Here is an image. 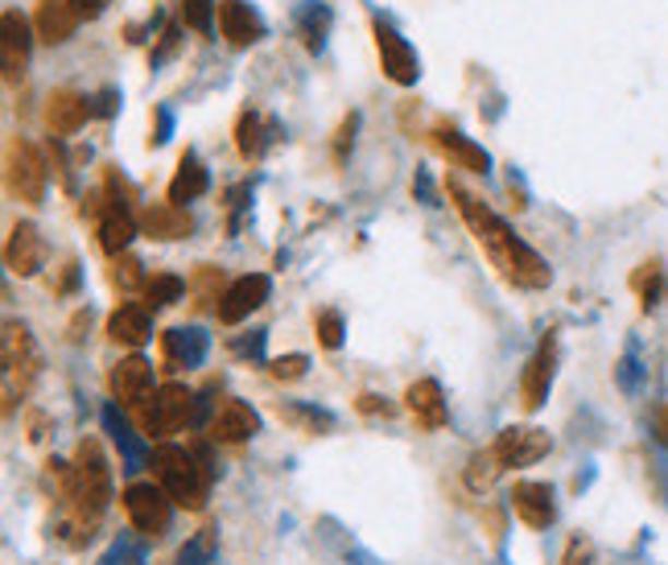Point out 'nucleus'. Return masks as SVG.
Here are the masks:
<instances>
[{
  "instance_id": "nucleus-1",
  "label": "nucleus",
  "mask_w": 668,
  "mask_h": 565,
  "mask_svg": "<svg viewBox=\"0 0 668 565\" xmlns=\"http://www.w3.org/2000/svg\"><path fill=\"white\" fill-rule=\"evenodd\" d=\"M450 199L458 203L466 227L475 231L479 248L487 252V261L496 264L508 281L520 285V289H545V285L553 281V268L545 264V256H540V252H533L524 240H516V236H512V227L503 224L496 211L482 207L479 199H475V194H466L463 187H450Z\"/></svg>"
},
{
  "instance_id": "nucleus-2",
  "label": "nucleus",
  "mask_w": 668,
  "mask_h": 565,
  "mask_svg": "<svg viewBox=\"0 0 668 565\" xmlns=\"http://www.w3.org/2000/svg\"><path fill=\"white\" fill-rule=\"evenodd\" d=\"M153 471H157V483L166 488V495L182 508L199 512L206 504V491H211V474L206 467L182 446H157L153 450Z\"/></svg>"
},
{
  "instance_id": "nucleus-3",
  "label": "nucleus",
  "mask_w": 668,
  "mask_h": 565,
  "mask_svg": "<svg viewBox=\"0 0 668 565\" xmlns=\"http://www.w3.org/2000/svg\"><path fill=\"white\" fill-rule=\"evenodd\" d=\"M194 417V393L186 388V384H166V388H157L153 396V405H141V430L145 434H178L186 421Z\"/></svg>"
},
{
  "instance_id": "nucleus-4",
  "label": "nucleus",
  "mask_w": 668,
  "mask_h": 565,
  "mask_svg": "<svg viewBox=\"0 0 668 565\" xmlns=\"http://www.w3.org/2000/svg\"><path fill=\"white\" fill-rule=\"evenodd\" d=\"M169 500L166 488L162 483H132L129 491H124V512H129L132 528L141 532V537H166L169 528Z\"/></svg>"
},
{
  "instance_id": "nucleus-5",
  "label": "nucleus",
  "mask_w": 668,
  "mask_h": 565,
  "mask_svg": "<svg viewBox=\"0 0 668 565\" xmlns=\"http://www.w3.org/2000/svg\"><path fill=\"white\" fill-rule=\"evenodd\" d=\"M371 29H375V50H380V67H384V75L392 83H401V87H413L417 75H421V62L413 55V46H408L396 29H392L384 17L371 21Z\"/></svg>"
},
{
  "instance_id": "nucleus-6",
  "label": "nucleus",
  "mask_w": 668,
  "mask_h": 565,
  "mask_svg": "<svg viewBox=\"0 0 668 565\" xmlns=\"http://www.w3.org/2000/svg\"><path fill=\"white\" fill-rule=\"evenodd\" d=\"M46 161L29 141H13L9 145V187L21 203H41L46 199Z\"/></svg>"
},
{
  "instance_id": "nucleus-7",
  "label": "nucleus",
  "mask_w": 668,
  "mask_h": 565,
  "mask_svg": "<svg viewBox=\"0 0 668 565\" xmlns=\"http://www.w3.org/2000/svg\"><path fill=\"white\" fill-rule=\"evenodd\" d=\"M496 458L503 462V471L508 467H533V462H540L545 454L553 450V437L545 434V430H537V425H508L500 437H496Z\"/></svg>"
},
{
  "instance_id": "nucleus-8",
  "label": "nucleus",
  "mask_w": 668,
  "mask_h": 565,
  "mask_svg": "<svg viewBox=\"0 0 668 565\" xmlns=\"http://www.w3.org/2000/svg\"><path fill=\"white\" fill-rule=\"evenodd\" d=\"M553 372H557V339L553 335H545L537 347V356L528 359V368H524V380H520V405H524L528 413H537L540 405H545V396L553 388Z\"/></svg>"
},
{
  "instance_id": "nucleus-9",
  "label": "nucleus",
  "mask_w": 668,
  "mask_h": 565,
  "mask_svg": "<svg viewBox=\"0 0 668 565\" xmlns=\"http://www.w3.org/2000/svg\"><path fill=\"white\" fill-rule=\"evenodd\" d=\"M264 302H269V277L264 273H248V277H240V281H231L223 289L215 314H219L223 326H236V322H243Z\"/></svg>"
},
{
  "instance_id": "nucleus-10",
  "label": "nucleus",
  "mask_w": 668,
  "mask_h": 565,
  "mask_svg": "<svg viewBox=\"0 0 668 565\" xmlns=\"http://www.w3.org/2000/svg\"><path fill=\"white\" fill-rule=\"evenodd\" d=\"M25 67H29V25L21 13H4L0 17V71L9 83H17L25 75Z\"/></svg>"
},
{
  "instance_id": "nucleus-11",
  "label": "nucleus",
  "mask_w": 668,
  "mask_h": 565,
  "mask_svg": "<svg viewBox=\"0 0 668 565\" xmlns=\"http://www.w3.org/2000/svg\"><path fill=\"white\" fill-rule=\"evenodd\" d=\"M111 396H116V405H145L153 393V363L141 356H129L120 359L116 368H111Z\"/></svg>"
},
{
  "instance_id": "nucleus-12",
  "label": "nucleus",
  "mask_w": 668,
  "mask_h": 565,
  "mask_svg": "<svg viewBox=\"0 0 668 565\" xmlns=\"http://www.w3.org/2000/svg\"><path fill=\"white\" fill-rule=\"evenodd\" d=\"M260 434V417L236 400V396H227L215 405V413H211V437L215 442H248V437Z\"/></svg>"
},
{
  "instance_id": "nucleus-13",
  "label": "nucleus",
  "mask_w": 668,
  "mask_h": 565,
  "mask_svg": "<svg viewBox=\"0 0 668 565\" xmlns=\"http://www.w3.org/2000/svg\"><path fill=\"white\" fill-rule=\"evenodd\" d=\"M219 29L236 50L257 46L264 38V21L257 17V9L248 0H219Z\"/></svg>"
},
{
  "instance_id": "nucleus-14",
  "label": "nucleus",
  "mask_w": 668,
  "mask_h": 565,
  "mask_svg": "<svg viewBox=\"0 0 668 565\" xmlns=\"http://www.w3.org/2000/svg\"><path fill=\"white\" fill-rule=\"evenodd\" d=\"M4 261H9V268H13L17 277H34L37 268L46 264V240H41L37 224L13 227L9 244H4Z\"/></svg>"
},
{
  "instance_id": "nucleus-15",
  "label": "nucleus",
  "mask_w": 668,
  "mask_h": 565,
  "mask_svg": "<svg viewBox=\"0 0 668 565\" xmlns=\"http://www.w3.org/2000/svg\"><path fill=\"white\" fill-rule=\"evenodd\" d=\"M512 512L528 528H549L553 525V488L549 483H533V479L516 483L512 488Z\"/></svg>"
},
{
  "instance_id": "nucleus-16",
  "label": "nucleus",
  "mask_w": 668,
  "mask_h": 565,
  "mask_svg": "<svg viewBox=\"0 0 668 565\" xmlns=\"http://www.w3.org/2000/svg\"><path fill=\"white\" fill-rule=\"evenodd\" d=\"M0 359H4V376H34L37 368V347H34V335L29 326L21 322H4V335H0Z\"/></svg>"
},
{
  "instance_id": "nucleus-17",
  "label": "nucleus",
  "mask_w": 668,
  "mask_h": 565,
  "mask_svg": "<svg viewBox=\"0 0 668 565\" xmlns=\"http://www.w3.org/2000/svg\"><path fill=\"white\" fill-rule=\"evenodd\" d=\"M92 99L79 92H55L50 99H46V124H50V132H58V136H71V132H79L83 124H87V116H92Z\"/></svg>"
},
{
  "instance_id": "nucleus-18",
  "label": "nucleus",
  "mask_w": 668,
  "mask_h": 565,
  "mask_svg": "<svg viewBox=\"0 0 668 565\" xmlns=\"http://www.w3.org/2000/svg\"><path fill=\"white\" fill-rule=\"evenodd\" d=\"M433 145L450 157V166H458V170H470V173H487L491 170V157H487V149L482 145H475L470 136H463L458 129H438L433 132Z\"/></svg>"
},
{
  "instance_id": "nucleus-19",
  "label": "nucleus",
  "mask_w": 668,
  "mask_h": 565,
  "mask_svg": "<svg viewBox=\"0 0 668 565\" xmlns=\"http://www.w3.org/2000/svg\"><path fill=\"white\" fill-rule=\"evenodd\" d=\"M79 9H74V0H41L37 4V34L46 46H62V41L74 34V25H79Z\"/></svg>"
},
{
  "instance_id": "nucleus-20",
  "label": "nucleus",
  "mask_w": 668,
  "mask_h": 565,
  "mask_svg": "<svg viewBox=\"0 0 668 565\" xmlns=\"http://www.w3.org/2000/svg\"><path fill=\"white\" fill-rule=\"evenodd\" d=\"M405 400L408 413L417 417V425H426V430H442L445 425V396L438 380H417L405 393Z\"/></svg>"
},
{
  "instance_id": "nucleus-21",
  "label": "nucleus",
  "mask_w": 668,
  "mask_h": 565,
  "mask_svg": "<svg viewBox=\"0 0 668 565\" xmlns=\"http://www.w3.org/2000/svg\"><path fill=\"white\" fill-rule=\"evenodd\" d=\"M104 430H108L111 442H116V446H120V454H124V471H141L145 462H153L148 446L136 434H132V425L124 421V417H120V409H116V400H111L108 409H104Z\"/></svg>"
},
{
  "instance_id": "nucleus-22",
  "label": "nucleus",
  "mask_w": 668,
  "mask_h": 565,
  "mask_svg": "<svg viewBox=\"0 0 668 565\" xmlns=\"http://www.w3.org/2000/svg\"><path fill=\"white\" fill-rule=\"evenodd\" d=\"M108 339L124 342V347H145L153 339V318L145 305H120L108 318Z\"/></svg>"
},
{
  "instance_id": "nucleus-23",
  "label": "nucleus",
  "mask_w": 668,
  "mask_h": 565,
  "mask_svg": "<svg viewBox=\"0 0 668 565\" xmlns=\"http://www.w3.org/2000/svg\"><path fill=\"white\" fill-rule=\"evenodd\" d=\"M141 227H145L153 240H186L190 227H194V219H190V211L178 207V203H162V207H145Z\"/></svg>"
},
{
  "instance_id": "nucleus-24",
  "label": "nucleus",
  "mask_w": 668,
  "mask_h": 565,
  "mask_svg": "<svg viewBox=\"0 0 668 565\" xmlns=\"http://www.w3.org/2000/svg\"><path fill=\"white\" fill-rule=\"evenodd\" d=\"M166 359L174 368H199L206 359V335L203 330H194V326H178V330H166Z\"/></svg>"
},
{
  "instance_id": "nucleus-25",
  "label": "nucleus",
  "mask_w": 668,
  "mask_h": 565,
  "mask_svg": "<svg viewBox=\"0 0 668 565\" xmlns=\"http://www.w3.org/2000/svg\"><path fill=\"white\" fill-rule=\"evenodd\" d=\"M132 236H136V219H132L120 203H108L104 219H99V244H104V252H108V256H124V248L132 244Z\"/></svg>"
},
{
  "instance_id": "nucleus-26",
  "label": "nucleus",
  "mask_w": 668,
  "mask_h": 565,
  "mask_svg": "<svg viewBox=\"0 0 668 565\" xmlns=\"http://www.w3.org/2000/svg\"><path fill=\"white\" fill-rule=\"evenodd\" d=\"M211 187V178H206V166L194 157V153H186L182 161H178V173H174V182H169V203H194L199 194H206Z\"/></svg>"
},
{
  "instance_id": "nucleus-27",
  "label": "nucleus",
  "mask_w": 668,
  "mask_h": 565,
  "mask_svg": "<svg viewBox=\"0 0 668 565\" xmlns=\"http://www.w3.org/2000/svg\"><path fill=\"white\" fill-rule=\"evenodd\" d=\"M269 132H273V124H269L260 112L240 116V124H236V149H240L243 161H260V157H264V149H269Z\"/></svg>"
},
{
  "instance_id": "nucleus-28",
  "label": "nucleus",
  "mask_w": 668,
  "mask_h": 565,
  "mask_svg": "<svg viewBox=\"0 0 668 565\" xmlns=\"http://www.w3.org/2000/svg\"><path fill=\"white\" fill-rule=\"evenodd\" d=\"M503 474V462L496 458V450H479L470 454V462H466V488L470 491H487L496 479Z\"/></svg>"
},
{
  "instance_id": "nucleus-29",
  "label": "nucleus",
  "mask_w": 668,
  "mask_h": 565,
  "mask_svg": "<svg viewBox=\"0 0 668 565\" xmlns=\"http://www.w3.org/2000/svg\"><path fill=\"white\" fill-rule=\"evenodd\" d=\"M215 541H219V532H215V528H203L199 537L186 541L174 565H211V557H215Z\"/></svg>"
},
{
  "instance_id": "nucleus-30",
  "label": "nucleus",
  "mask_w": 668,
  "mask_h": 565,
  "mask_svg": "<svg viewBox=\"0 0 668 565\" xmlns=\"http://www.w3.org/2000/svg\"><path fill=\"white\" fill-rule=\"evenodd\" d=\"M631 285H635V293H640V305H644V310H656L660 289H665V281H660V264L648 261L635 277H631Z\"/></svg>"
},
{
  "instance_id": "nucleus-31",
  "label": "nucleus",
  "mask_w": 668,
  "mask_h": 565,
  "mask_svg": "<svg viewBox=\"0 0 668 565\" xmlns=\"http://www.w3.org/2000/svg\"><path fill=\"white\" fill-rule=\"evenodd\" d=\"M145 557H148L145 545H141L136 537H129V532H124L120 541H111V549L95 565H145Z\"/></svg>"
},
{
  "instance_id": "nucleus-32",
  "label": "nucleus",
  "mask_w": 668,
  "mask_h": 565,
  "mask_svg": "<svg viewBox=\"0 0 668 565\" xmlns=\"http://www.w3.org/2000/svg\"><path fill=\"white\" fill-rule=\"evenodd\" d=\"M331 25V13L322 4H306L301 9V38H306V50H322V34Z\"/></svg>"
},
{
  "instance_id": "nucleus-33",
  "label": "nucleus",
  "mask_w": 668,
  "mask_h": 565,
  "mask_svg": "<svg viewBox=\"0 0 668 565\" xmlns=\"http://www.w3.org/2000/svg\"><path fill=\"white\" fill-rule=\"evenodd\" d=\"M145 293H148V302H153V305H174V302H182L186 281H182V277H174V273H157V277L145 285Z\"/></svg>"
},
{
  "instance_id": "nucleus-34",
  "label": "nucleus",
  "mask_w": 668,
  "mask_h": 565,
  "mask_svg": "<svg viewBox=\"0 0 668 565\" xmlns=\"http://www.w3.org/2000/svg\"><path fill=\"white\" fill-rule=\"evenodd\" d=\"M314 335L326 351H338L343 347V314L338 310H322L314 318Z\"/></svg>"
},
{
  "instance_id": "nucleus-35",
  "label": "nucleus",
  "mask_w": 668,
  "mask_h": 565,
  "mask_svg": "<svg viewBox=\"0 0 668 565\" xmlns=\"http://www.w3.org/2000/svg\"><path fill=\"white\" fill-rule=\"evenodd\" d=\"M215 9H219L215 0H182V21L194 34H211V13Z\"/></svg>"
},
{
  "instance_id": "nucleus-36",
  "label": "nucleus",
  "mask_w": 668,
  "mask_h": 565,
  "mask_svg": "<svg viewBox=\"0 0 668 565\" xmlns=\"http://www.w3.org/2000/svg\"><path fill=\"white\" fill-rule=\"evenodd\" d=\"M141 281H145V277H141V261H136V256H116V264H111V285L136 289Z\"/></svg>"
},
{
  "instance_id": "nucleus-37",
  "label": "nucleus",
  "mask_w": 668,
  "mask_h": 565,
  "mask_svg": "<svg viewBox=\"0 0 668 565\" xmlns=\"http://www.w3.org/2000/svg\"><path fill=\"white\" fill-rule=\"evenodd\" d=\"M281 417H289V421H297V425H306L310 434H318V430H331V425H334L331 413H314V409H281Z\"/></svg>"
},
{
  "instance_id": "nucleus-38",
  "label": "nucleus",
  "mask_w": 668,
  "mask_h": 565,
  "mask_svg": "<svg viewBox=\"0 0 668 565\" xmlns=\"http://www.w3.org/2000/svg\"><path fill=\"white\" fill-rule=\"evenodd\" d=\"M306 368H310V359L306 356H281V359H273V376L277 380H301L306 376Z\"/></svg>"
},
{
  "instance_id": "nucleus-39",
  "label": "nucleus",
  "mask_w": 668,
  "mask_h": 565,
  "mask_svg": "<svg viewBox=\"0 0 668 565\" xmlns=\"http://www.w3.org/2000/svg\"><path fill=\"white\" fill-rule=\"evenodd\" d=\"M594 562V545L586 541V537H574L570 545H565V557H561V565H591Z\"/></svg>"
},
{
  "instance_id": "nucleus-40",
  "label": "nucleus",
  "mask_w": 668,
  "mask_h": 565,
  "mask_svg": "<svg viewBox=\"0 0 668 565\" xmlns=\"http://www.w3.org/2000/svg\"><path fill=\"white\" fill-rule=\"evenodd\" d=\"M355 124H359V116L351 112L347 120H343V129H338V141H334V157H338V161L347 157V145L355 141Z\"/></svg>"
},
{
  "instance_id": "nucleus-41",
  "label": "nucleus",
  "mask_w": 668,
  "mask_h": 565,
  "mask_svg": "<svg viewBox=\"0 0 668 565\" xmlns=\"http://www.w3.org/2000/svg\"><path fill=\"white\" fill-rule=\"evenodd\" d=\"M169 132H174V116L166 108H157V132H153V145H166Z\"/></svg>"
},
{
  "instance_id": "nucleus-42",
  "label": "nucleus",
  "mask_w": 668,
  "mask_h": 565,
  "mask_svg": "<svg viewBox=\"0 0 668 565\" xmlns=\"http://www.w3.org/2000/svg\"><path fill=\"white\" fill-rule=\"evenodd\" d=\"M111 0H74V9H79V17H87V21H95L104 9H108Z\"/></svg>"
},
{
  "instance_id": "nucleus-43",
  "label": "nucleus",
  "mask_w": 668,
  "mask_h": 565,
  "mask_svg": "<svg viewBox=\"0 0 668 565\" xmlns=\"http://www.w3.org/2000/svg\"><path fill=\"white\" fill-rule=\"evenodd\" d=\"M174 46H178V29H174V25H169L166 34H162V50H157V55H153V67H157V62H166V58L174 55Z\"/></svg>"
},
{
  "instance_id": "nucleus-44",
  "label": "nucleus",
  "mask_w": 668,
  "mask_h": 565,
  "mask_svg": "<svg viewBox=\"0 0 668 565\" xmlns=\"http://www.w3.org/2000/svg\"><path fill=\"white\" fill-rule=\"evenodd\" d=\"M652 430H656V437H660V442L668 446V409H665V405L652 413Z\"/></svg>"
}]
</instances>
